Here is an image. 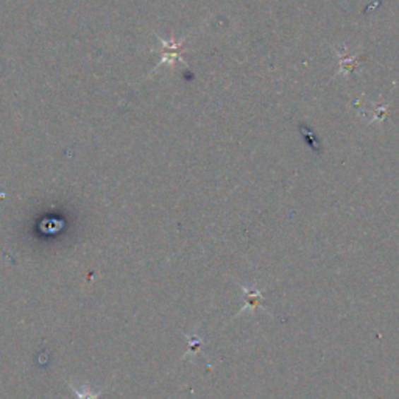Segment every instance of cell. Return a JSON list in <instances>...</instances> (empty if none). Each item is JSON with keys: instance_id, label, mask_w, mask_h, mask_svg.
Wrapping results in <instances>:
<instances>
[{"instance_id": "cell-1", "label": "cell", "mask_w": 399, "mask_h": 399, "mask_svg": "<svg viewBox=\"0 0 399 399\" xmlns=\"http://www.w3.org/2000/svg\"><path fill=\"white\" fill-rule=\"evenodd\" d=\"M242 290L245 293V303H244V307H242V311H240L239 314H242L244 311H246V309H250V311H254L256 307L259 306V303H262V290H251V289H248L245 287V285H242Z\"/></svg>"}, {"instance_id": "cell-2", "label": "cell", "mask_w": 399, "mask_h": 399, "mask_svg": "<svg viewBox=\"0 0 399 399\" xmlns=\"http://www.w3.org/2000/svg\"><path fill=\"white\" fill-rule=\"evenodd\" d=\"M71 390L73 391L75 395H77L78 399H100V393H93V391L89 388L78 390V388H75L73 386H71Z\"/></svg>"}]
</instances>
